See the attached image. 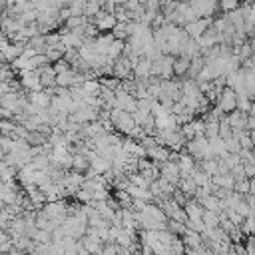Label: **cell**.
Returning a JSON list of instances; mask_svg holds the SVG:
<instances>
[{
  "mask_svg": "<svg viewBox=\"0 0 255 255\" xmlns=\"http://www.w3.org/2000/svg\"><path fill=\"white\" fill-rule=\"evenodd\" d=\"M253 149H255V139H253Z\"/></svg>",
  "mask_w": 255,
  "mask_h": 255,
  "instance_id": "34",
  "label": "cell"
},
{
  "mask_svg": "<svg viewBox=\"0 0 255 255\" xmlns=\"http://www.w3.org/2000/svg\"><path fill=\"white\" fill-rule=\"evenodd\" d=\"M90 22H94L100 32H112V28L118 24V18H116V14H112V12L100 10L96 16L90 18Z\"/></svg>",
  "mask_w": 255,
  "mask_h": 255,
  "instance_id": "5",
  "label": "cell"
},
{
  "mask_svg": "<svg viewBox=\"0 0 255 255\" xmlns=\"http://www.w3.org/2000/svg\"><path fill=\"white\" fill-rule=\"evenodd\" d=\"M147 157L151 161H155V163H163V161H167L171 157V149L167 145H163V143H155V145L147 147Z\"/></svg>",
  "mask_w": 255,
  "mask_h": 255,
  "instance_id": "8",
  "label": "cell"
},
{
  "mask_svg": "<svg viewBox=\"0 0 255 255\" xmlns=\"http://www.w3.org/2000/svg\"><path fill=\"white\" fill-rule=\"evenodd\" d=\"M177 187H179L187 197H193V193H195V189H197V183H195L193 177L189 175V177H181L179 183H177Z\"/></svg>",
  "mask_w": 255,
  "mask_h": 255,
  "instance_id": "18",
  "label": "cell"
},
{
  "mask_svg": "<svg viewBox=\"0 0 255 255\" xmlns=\"http://www.w3.org/2000/svg\"><path fill=\"white\" fill-rule=\"evenodd\" d=\"M82 243H84V247L88 249V253H102L104 251V241H102V237L100 235H84L82 237Z\"/></svg>",
  "mask_w": 255,
  "mask_h": 255,
  "instance_id": "13",
  "label": "cell"
},
{
  "mask_svg": "<svg viewBox=\"0 0 255 255\" xmlns=\"http://www.w3.org/2000/svg\"><path fill=\"white\" fill-rule=\"evenodd\" d=\"M185 149L195 157V159H207V157H215L209 145V139L205 135H195L189 141H185Z\"/></svg>",
  "mask_w": 255,
  "mask_h": 255,
  "instance_id": "1",
  "label": "cell"
},
{
  "mask_svg": "<svg viewBox=\"0 0 255 255\" xmlns=\"http://www.w3.org/2000/svg\"><path fill=\"white\" fill-rule=\"evenodd\" d=\"M112 34H114V38L128 40V22H120V20H118V24L112 28Z\"/></svg>",
  "mask_w": 255,
  "mask_h": 255,
  "instance_id": "26",
  "label": "cell"
},
{
  "mask_svg": "<svg viewBox=\"0 0 255 255\" xmlns=\"http://www.w3.org/2000/svg\"><path fill=\"white\" fill-rule=\"evenodd\" d=\"M181 239H183V243H185L187 251H191V249H195V247L203 245V235H201L199 231H193V229H187V231L181 235Z\"/></svg>",
  "mask_w": 255,
  "mask_h": 255,
  "instance_id": "15",
  "label": "cell"
},
{
  "mask_svg": "<svg viewBox=\"0 0 255 255\" xmlns=\"http://www.w3.org/2000/svg\"><path fill=\"white\" fill-rule=\"evenodd\" d=\"M82 88H84L86 94H96V96H98L100 90H102V82H100L98 78H96V80H94V78H86V80L82 82Z\"/></svg>",
  "mask_w": 255,
  "mask_h": 255,
  "instance_id": "21",
  "label": "cell"
},
{
  "mask_svg": "<svg viewBox=\"0 0 255 255\" xmlns=\"http://www.w3.org/2000/svg\"><path fill=\"white\" fill-rule=\"evenodd\" d=\"M201 219H203L205 227H219V213L213 209H203Z\"/></svg>",
  "mask_w": 255,
  "mask_h": 255,
  "instance_id": "22",
  "label": "cell"
},
{
  "mask_svg": "<svg viewBox=\"0 0 255 255\" xmlns=\"http://www.w3.org/2000/svg\"><path fill=\"white\" fill-rule=\"evenodd\" d=\"M245 243V253H249V255H255V233H251V235H245V239H243Z\"/></svg>",
  "mask_w": 255,
  "mask_h": 255,
  "instance_id": "31",
  "label": "cell"
},
{
  "mask_svg": "<svg viewBox=\"0 0 255 255\" xmlns=\"http://www.w3.org/2000/svg\"><path fill=\"white\" fill-rule=\"evenodd\" d=\"M72 169H76V171H82V173H86L88 169H90V159L84 155V153H80V151H76L74 153V157H72Z\"/></svg>",
  "mask_w": 255,
  "mask_h": 255,
  "instance_id": "17",
  "label": "cell"
},
{
  "mask_svg": "<svg viewBox=\"0 0 255 255\" xmlns=\"http://www.w3.org/2000/svg\"><path fill=\"white\" fill-rule=\"evenodd\" d=\"M124 46H126V40H120V38H114V42H112V46L108 48V56L110 58H114V60H118L122 54H124Z\"/></svg>",
  "mask_w": 255,
  "mask_h": 255,
  "instance_id": "20",
  "label": "cell"
},
{
  "mask_svg": "<svg viewBox=\"0 0 255 255\" xmlns=\"http://www.w3.org/2000/svg\"><path fill=\"white\" fill-rule=\"evenodd\" d=\"M32 239L36 243H52V231L50 229H36V233L32 235Z\"/></svg>",
  "mask_w": 255,
  "mask_h": 255,
  "instance_id": "25",
  "label": "cell"
},
{
  "mask_svg": "<svg viewBox=\"0 0 255 255\" xmlns=\"http://www.w3.org/2000/svg\"><path fill=\"white\" fill-rule=\"evenodd\" d=\"M225 149L231 151V153H239L241 151V143H239V137L237 135H231L225 139Z\"/></svg>",
  "mask_w": 255,
  "mask_h": 255,
  "instance_id": "27",
  "label": "cell"
},
{
  "mask_svg": "<svg viewBox=\"0 0 255 255\" xmlns=\"http://www.w3.org/2000/svg\"><path fill=\"white\" fill-rule=\"evenodd\" d=\"M203 66H205V56L203 54H197V56H193L191 58V64H189V70H187V78H197L199 76V72L203 70Z\"/></svg>",
  "mask_w": 255,
  "mask_h": 255,
  "instance_id": "16",
  "label": "cell"
},
{
  "mask_svg": "<svg viewBox=\"0 0 255 255\" xmlns=\"http://www.w3.org/2000/svg\"><path fill=\"white\" fill-rule=\"evenodd\" d=\"M233 189L241 195H247L249 193V177H243V179H235V185Z\"/></svg>",
  "mask_w": 255,
  "mask_h": 255,
  "instance_id": "30",
  "label": "cell"
},
{
  "mask_svg": "<svg viewBox=\"0 0 255 255\" xmlns=\"http://www.w3.org/2000/svg\"><path fill=\"white\" fill-rule=\"evenodd\" d=\"M211 22H213V18H205V16H199V18H195V20H191V22H187L183 28H185V32L191 36V38H199L209 26H211Z\"/></svg>",
  "mask_w": 255,
  "mask_h": 255,
  "instance_id": "7",
  "label": "cell"
},
{
  "mask_svg": "<svg viewBox=\"0 0 255 255\" xmlns=\"http://www.w3.org/2000/svg\"><path fill=\"white\" fill-rule=\"evenodd\" d=\"M241 6V0H219V10L221 12H231V10H237Z\"/></svg>",
  "mask_w": 255,
  "mask_h": 255,
  "instance_id": "29",
  "label": "cell"
},
{
  "mask_svg": "<svg viewBox=\"0 0 255 255\" xmlns=\"http://www.w3.org/2000/svg\"><path fill=\"white\" fill-rule=\"evenodd\" d=\"M211 183H213L215 187L233 189V185H235V177H233V173H231V171H225V173H215V175H211Z\"/></svg>",
  "mask_w": 255,
  "mask_h": 255,
  "instance_id": "14",
  "label": "cell"
},
{
  "mask_svg": "<svg viewBox=\"0 0 255 255\" xmlns=\"http://www.w3.org/2000/svg\"><path fill=\"white\" fill-rule=\"evenodd\" d=\"M159 177H163V179H167V181L177 185L179 179H181V171H179L177 161L175 159H167V161L159 163Z\"/></svg>",
  "mask_w": 255,
  "mask_h": 255,
  "instance_id": "6",
  "label": "cell"
},
{
  "mask_svg": "<svg viewBox=\"0 0 255 255\" xmlns=\"http://www.w3.org/2000/svg\"><path fill=\"white\" fill-rule=\"evenodd\" d=\"M189 64H191V58L189 56L177 54L175 60H173V74H175V78H185L187 76V70H189Z\"/></svg>",
  "mask_w": 255,
  "mask_h": 255,
  "instance_id": "10",
  "label": "cell"
},
{
  "mask_svg": "<svg viewBox=\"0 0 255 255\" xmlns=\"http://www.w3.org/2000/svg\"><path fill=\"white\" fill-rule=\"evenodd\" d=\"M249 114H253V116H255V100L251 102V110H249Z\"/></svg>",
  "mask_w": 255,
  "mask_h": 255,
  "instance_id": "33",
  "label": "cell"
},
{
  "mask_svg": "<svg viewBox=\"0 0 255 255\" xmlns=\"http://www.w3.org/2000/svg\"><path fill=\"white\" fill-rule=\"evenodd\" d=\"M18 80L22 84V90L24 92H36V90H44L42 86V78H40V72L38 70H20L18 72Z\"/></svg>",
  "mask_w": 255,
  "mask_h": 255,
  "instance_id": "2",
  "label": "cell"
},
{
  "mask_svg": "<svg viewBox=\"0 0 255 255\" xmlns=\"http://www.w3.org/2000/svg\"><path fill=\"white\" fill-rule=\"evenodd\" d=\"M30 102L38 108V110H44V108H50V102H52V96L46 92V90H36V92H30Z\"/></svg>",
  "mask_w": 255,
  "mask_h": 255,
  "instance_id": "11",
  "label": "cell"
},
{
  "mask_svg": "<svg viewBox=\"0 0 255 255\" xmlns=\"http://www.w3.org/2000/svg\"><path fill=\"white\" fill-rule=\"evenodd\" d=\"M151 62H153V60L141 56V58L133 64V78H135V80H145V78H149V76H151Z\"/></svg>",
  "mask_w": 255,
  "mask_h": 255,
  "instance_id": "9",
  "label": "cell"
},
{
  "mask_svg": "<svg viewBox=\"0 0 255 255\" xmlns=\"http://www.w3.org/2000/svg\"><path fill=\"white\" fill-rule=\"evenodd\" d=\"M249 2H255V0H249Z\"/></svg>",
  "mask_w": 255,
  "mask_h": 255,
  "instance_id": "35",
  "label": "cell"
},
{
  "mask_svg": "<svg viewBox=\"0 0 255 255\" xmlns=\"http://www.w3.org/2000/svg\"><path fill=\"white\" fill-rule=\"evenodd\" d=\"M189 4L193 8V12L197 14V18L199 16L213 18L219 12V0H189Z\"/></svg>",
  "mask_w": 255,
  "mask_h": 255,
  "instance_id": "4",
  "label": "cell"
},
{
  "mask_svg": "<svg viewBox=\"0 0 255 255\" xmlns=\"http://www.w3.org/2000/svg\"><path fill=\"white\" fill-rule=\"evenodd\" d=\"M215 104L219 106V110H221L223 114H229V112L237 110V92H235L233 88L225 86V88L221 90V94H219V98H217Z\"/></svg>",
  "mask_w": 255,
  "mask_h": 255,
  "instance_id": "3",
  "label": "cell"
},
{
  "mask_svg": "<svg viewBox=\"0 0 255 255\" xmlns=\"http://www.w3.org/2000/svg\"><path fill=\"white\" fill-rule=\"evenodd\" d=\"M90 169H94L96 173H106L112 169V159L108 157H102L100 153H94L90 157Z\"/></svg>",
  "mask_w": 255,
  "mask_h": 255,
  "instance_id": "12",
  "label": "cell"
},
{
  "mask_svg": "<svg viewBox=\"0 0 255 255\" xmlns=\"http://www.w3.org/2000/svg\"><path fill=\"white\" fill-rule=\"evenodd\" d=\"M100 10H104V0H86V8H84V14L88 18L96 16Z\"/></svg>",
  "mask_w": 255,
  "mask_h": 255,
  "instance_id": "23",
  "label": "cell"
},
{
  "mask_svg": "<svg viewBox=\"0 0 255 255\" xmlns=\"http://www.w3.org/2000/svg\"><path fill=\"white\" fill-rule=\"evenodd\" d=\"M169 249H171V253H185V251H187V247H185L181 235H175V237H173V241L169 243Z\"/></svg>",
  "mask_w": 255,
  "mask_h": 255,
  "instance_id": "28",
  "label": "cell"
},
{
  "mask_svg": "<svg viewBox=\"0 0 255 255\" xmlns=\"http://www.w3.org/2000/svg\"><path fill=\"white\" fill-rule=\"evenodd\" d=\"M173 235H183L187 231V225L183 221H177V219H167V225H165Z\"/></svg>",
  "mask_w": 255,
  "mask_h": 255,
  "instance_id": "24",
  "label": "cell"
},
{
  "mask_svg": "<svg viewBox=\"0 0 255 255\" xmlns=\"http://www.w3.org/2000/svg\"><path fill=\"white\" fill-rule=\"evenodd\" d=\"M243 169H245V175L247 177H255V163L247 161V163H243Z\"/></svg>",
  "mask_w": 255,
  "mask_h": 255,
  "instance_id": "32",
  "label": "cell"
},
{
  "mask_svg": "<svg viewBox=\"0 0 255 255\" xmlns=\"http://www.w3.org/2000/svg\"><path fill=\"white\" fill-rule=\"evenodd\" d=\"M205 137L211 139V137H217L219 135V120L215 118H205Z\"/></svg>",
  "mask_w": 255,
  "mask_h": 255,
  "instance_id": "19",
  "label": "cell"
}]
</instances>
